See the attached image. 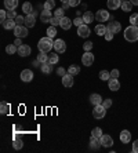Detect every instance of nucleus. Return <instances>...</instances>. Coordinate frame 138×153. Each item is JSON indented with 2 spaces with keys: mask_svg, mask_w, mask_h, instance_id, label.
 I'll list each match as a JSON object with an SVG mask.
<instances>
[{
  "mask_svg": "<svg viewBox=\"0 0 138 153\" xmlns=\"http://www.w3.org/2000/svg\"><path fill=\"white\" fill-rule=\"evenodd\" d=\"M102 106L105 108V109H109L110 106H112V100L110 98H106V100L102 101Z\"/></svg>",
  "mask_w": 138,
  "mask_h": 153,
  "instance_id": "obj_43",
  "label": "nucleus"
},
{
  "mask_svg": "<svg viewBox=\"0 0 138 153\" xmlns=\"http://www.w3.org/2000/svg\"><path fill=\"white\" fill-rule=\"evenodd\" d=\"M65 10L64 8H55V11H54V17H58V18H64Z\"/></svg>",
  "mask_w": 138,
  "mask_h": 153,
  "instance_id": "obj_40",
  "label": "nucleus"
},
{
  "mask_svg": "<svg viewBox=\"0 0 138 153\" xmlns=\"http://www.w3.org/2000/svg\"><path fill=\"white\" fill-rule=\"evenodd\" d=\"M21 80L25 83H29L33 80V72L31 69H24L21 72Z\"/></svg>",
  "mask_w": 138,
  "mask_h": 153,
  "instance_id": "obj_10",
  "label": "nucleus"
},
{
  "mask_svg": "<svg viewBox=\"0 0 138 153\" xmlns=\"http://www.w3.org/2000/svg\"><path fill=\"white\" fill-rule=\"evenodd\" d=\"M108 85H109L110 91H117L120 88V82H119V79H109L108 80Z\"/></svg>",
  "mask_w": 138,
  "mask_h": 153,
  "instance_id": "obj_18",
  "label": "nucleus"
},
{
  "mask_svg": "<svg viewBox=\"0 0 138 153\" xmlns=\"http://www.w3.org/2000/svg\"><path fill=\"white\" fill-rule=\"evenodd\" d=\"M110 18V14H109V11L108 10H98L97 11V14H95V19L97 22H106L108 19Z\"/></svg>",
  "mask_w": 138,
  "mask_h": 153,
  "instance_id": "obj_5",
  "label": "nucleus"
},
{
  "mask_svg": "<svg viewBox=\"0 0 138 153\" xmlns=\"http://www.w3.org/2000/svg\"><path fill=\"white\" fill-rule=\"evenodd\" d=\"M35 24H36V15L33 13L25 17V25H26V28H33Z\"/></svg>",
  "mask_w": 138,
  "mask_h": 153,
  "instance_id": "obj_17",
  "label": "nucleus"
},
{
  "mask_svg": "<svg viewBox=\"0 0 138 153\" xmlns=\"http://www.w3.org/2000/svg\"><path fill=\"white\" fill-rule=\"evenodd\" d=\"M8 111H10V105H8L7 102H1L0 103V113L1 114H7L8 113Z\"/></svg>",
  "mask_w": 138,
  "mask_h": 153,
  "instance_id": "obj_32",
  "label": "nucleus"
},
{
  "mask_svg": "<svg viewBox=\"0 0 138 153\" xmlns=\"http://www.w3.org/2000/svg\"><path fill=\"white\" fill-rule=\"evenodd\" d=\"M32 53V48L28 46V44H22V46L18 47V55L19 57H28Z\"/></svg>",
  "mask_w": 138,
  "mask_h": 153,
  "instance_id": "obj_11",
  "label": "nucleus"
},
{
  "mask_svg": "<svg viewBox=\"0 0 138 153\" xmlns=\"http://www.w3.org/2000/svg\"><path fill=\"white\" fill-rule=\"evenodd\" d=\"M57 36V29H55V26H50L48 29H47V37H50V39H54Z\"/></svg>",
  "mask_w": 138,
  "mask_h": 153,
  "instance_id": "obj_34",
  "label": "nucleus"
},
{
  "mask_svg": "<svg viewBox=\"0 0 138 153\" xmlns=\"http://www.w3.org/2000/svg\"><path fill=\"white\" fill-rule=\"evenodd\" d=\"M14 44L17 47H19V46H22V42H21V37H17V39H15V42H14Z\"/></svg>",
  "mask_w": 138,
  "mask_h": 153,
  "instance_id": "obj_53",
  "label": "nucleus"
},
{
  "mask_svg": "<svg viewBox=\"0 0 138 153\" xmlns=\"http://www.w3.org/2000/svg\"><path fill=\"white\" fill-rule=\"evenodd\" d=\"M131 3H133V6H138V0H130Z\"/></svg>",
  "mask_w": 138,
  "mask_h": 153,
  "instance_id": "obj_55",
  "label": "nucleus"
},
{
  "mask_svg": "<svg viewBox=\"0 0 138 153\" xmlns=\"http://www.w3.org/2000/svg\"><path fill=\"white\" fill-rule=\"evenodd\" d=\"M119 139H120L122 143H130L131 141V132L128 130H123L120 132V135H119Z\"/></svg>",
  "mask_w": 138,
  "mask_h": 153,
  "instance_id": "obj_15",
  "label": "nucleus"
},
{
  "mask_svg": "<svg viewBox=\"0 0 138 153\" xmlns=\"http://www.w3.org/2000/svg\"><path fill=\"white\" fill-rule=\"evenodd\" d=\"M91 137H95V138H101V137H102V130H101L99 127L92 128V131H91Z\"/></svg>",
  "mask_w": 138,
  "mask_h": 153,
  "instance_id": "obj_38",
  "label": "nucleus"
},
{
  "mask_svg": "<svg viewBox=\"0 0 138 153\" xmlns=\"http://www.w3.org/2000/svg\"><path fill=\"white\" fill-rule=\"evenodd\" d=\"M73 24H75V26H81L83 24H84V21H83V17H76L75 18V21H73Z\"/></svg>",
  "mask_w": 138,
  "mask_h": 153,
  "instance_id": "obj_42",
  "label": "nucleus"
},
{
  "mask_svg": "<svg viewBox=\"0 0 138 153\" xmlns=\"http://www.w3.org/2000/svg\"><path fill=\"white\" fill-rule=\"evenodd\" d=\"M120 8L124 11V13H130V11L133 10V3H131L130 0H124V1H122Z\"/></svg>",
  "mask_w": 138,
  "mask_h": 153,
  "instance_id": "obj_24",
  "label": "nucleus"
},
{
  "mask_svg": "<svg viewBox=\"0 0 138 153\" xmlns=\"http://www.w3.org/2000/svg\"><path fill=\"white\" fill-rule=\"evenodd\" d=\"M6 53L10 54V55H13V54L18 53V47L15 46V44H8V46L6 47Z\"/></svg>",
  "mask_w": 138,
  "mask_h": 153,
  "instance_id": "obj_35",
  "label": "nucleus"
},
{
  "mask_svg": "<svg viewBox=\"0 0 138 153\" xmlns=\"http://www.w3.org/2000/svg\"><path fill=\"white\" fill-rule=\"evenodd\" d=\"M106 111H108V109H105V108L102 106V103H101V105H95L94 109H92V117L94 119H104L106 114Z\"/></svg>",
  "mask_w": 138,
  "mask_h": 153,
  "instance_id": "obj_3",
  "label": "nucleus"
},
{
  "mask_svg": "<svg viewBox=\"0 0 138 153\" xmlns=\"http://www.w3.org/2000/svg\"><path fill=\"white\" fill-rule=\"evenodd\" d=\"M90 146H91L92 149H99L101 148V141H99V138H95V137H91L90 138Z\"/></svg>",
  "mask_w": 138,
  "mask_h": 153,
  "instance_id": "obj_25",
  "label": "nucleus"
},
{
  "mask_svg": "<svg viewBox=\"0 0 138 153\" xmlns=\"http://www.w3.org/2000/svg\"><path fill=\"white\" fill-rule=\"evenodd\" d=\"M122 1H124V0H122Z\"/></svg>",
  "mask_w": 138,
  "mask_h": 153,
  "instance_id": "obj_57",
  "label": "nucleus"
},
{
  "mask_svg": "<svg viewBox=\"0 0 138 153\" xmlns=\"http://www.w3.org/2000/svg\"><path fill=\"white\" fill-rule=\"evenodd\" d=\"M4 7L7 10H15L18 7V0H4Z\"/></svg>",
  "mask_w": 138,
  "mask_h": 153,
  "instance_id": "obj_23",
  "label": "nucleus"
},
{
  "mask_svg": "<svg viewBox=\"0 0 138 153\" xmlns=\"http://www.w3.org/2000/svg\"><path fill=\"white\" fill-rule=\"evenodd\" d=\"M22 146H24V142H22L21 139H14V142H13V148H14L15 150L22 149Z\"/></svg>",
  "mask_w": 138,
  "mask_h": 153,
  "instance_id": "obj_39",
  "label": "nucleus"
},
{
  "mask_svg": "<svg viewBox=\"0 0 138 153\" xmlns=\"http://www.w3.org/2000/svg\"><path fill=\"white\" fill-rule=\"evenodd\" d=\"M54 7H55V1H54V0H46V3L43 4V8H44V10H48V11H51Z\"/></svg>",
  "mask_w": 138,
  "mask_h": 153,
  "instance_id": "obj_33",
  "label": "nucleus"
},
{
  "mask_svg": "<svg viewBox=\"0 0 138 153\" xmlns=\"http://www.w3.org/2000/svg\"><path fill=\"white\" fill-rule=\"evenodd\" d=\"M113 36H115L113 32H110V30H106V33H105V36H104V37H105L106 42H110V40L113 39Z\"/></svg>",
  "mask_w": 138,
  "mask_h": 153,
  "instance_id": "obj_45",
  "label": "nucleus"
},
{
  "mask_svg": "<svg viewBox=\"0 0 138 153\" xmlns=\"http://www.w3.org/2000/svg\"><path fill=\"white\" fill-rule=\"evenodd\" d=\"M119 76H120L119 69H112V71H110V79H117Z\"/></svg>",
  "mask_w": 138,
  "mask_h": 153,
  "instance_id": "obj_46",
  "label": "nucleus"
},
{
  "mask_svg": "<svg viewBox=\"0 0 138 153\" xmlns=\"http://www.w3.org/2000/svg\"><path fill=\"white\" fill-rule=\"evenodd\" d=\"M51 18H53V14H51V11H48V10L42 11V14H40V19H42V22H44V24H50Z\"/></svg>",
  "mask_w": 138,
  "mask_h": 153,
  "instance_id": "obj_20",
  "label": "nucleus"
},
{
  "mask_svg": "<svg viewBox=\"0 0 138 153\" xmlns=\"http://www.w3.org/2000/svg\"><path fill=\"white\" fill-rule=\"evenodd\" d=\"M106 30H108V28H106L104 24H98V25L95 26V33L98 36H105Z\"/></svg>",
  "mask_w": 138,
  "mask_h": 153,
  "instance_id": "obj_26",
  "label": "nucleus"
},
{
  "mask_svg": "<svg viewBox=\"0 0 138 153\" xmlns=\"http://www.w3.org/2000/svg\"><path fill=\"white\" fill-rule=\"evenodd\" d=\"M37 48L39 51H43V53H50V51L54 48V42L53 39H50V37H42L39 40V44H37Z\"/></svg>",
  "mask_w": 138,
  "mask_h": 153,
  "instance_id": "obj_2",
  "label": "nucleus"
},
{
  "mask_svg": "<svg viewBox=\"0 0 138 153\" xmlns=\"http://www.w3.org/2000/svg\"><path fill=\"white\" fill-rule=\"evenodd\" d=\"M102 97L99 95V94H91V95H90V102L92 103V105H94V106H95V105H101V103H102Z\"/></svg>",
  "mask_w": 138,
  "mask_h": 153,
  "instance_id": "obj_22",
  "label": "nucleus"
},
{
  "mask_svg": "<svg viewBox=\"0 0 138 153\" xmlns=\"http://www.w3.org/2000/svg\"><path fill=\"white\" fill-rule=\"evenodd\" d=\"M68 3L71 4V7H78L79 4L81 3V0H69Z\"/></svg>",
  "mask_w": 138,
  "mask_h": 153,
  "instance_id": "obj_50",
  "label": "nucleus"
},
{
  "mask_svg": "<svg viewBox=\"0 0 138 153\" xmlns=\"http://www.w3.org/2000/svg\"><path fill=\"white\" fill-rule=\"evenodd\" d=\"M99 141H101V145H102L104 148H112V146H113V138L110 135H108V134H102V137L99 138Z\"/></svg>",
  "mask_w": 138,
  "mask_h": 153,
  "instance_id": "obj_8",
  "label": "nucleus"
},
{
  "mask_svg": "<svg viewBox=\"0 0 138 153\" xmlns=\"http://www.w3.org/2000/svg\"><path fill=\"white\" fill-rule=\"evenodd\" d=\"M15 24H17V25H22V24H25V17H22V15H17V18H15Z\"/></svg>",
  "mask_w": 138,
  "mask_h": 153,
  "instance_id": "obj_48",
  "label": "nucleus"
},
{
  "mask_svg": "<svg viewBox=\"0 0 138 153\" xmlns=\"http://www.w3.org/2000/svg\"><path fill=\"white\" fill-rule=\"evenodd\" d=\"M7 18H13V19H15V18H17V13H15V10H8L7 11Z\"/></svg>",
  "mask_w": 138,
  "mask_h": 153,
  "instance_id": "obj_49",
  "label": "nucleus"
},
{
  "mask_svg": "<svg viewBox=\"0 0 138 153\" xmlns=\"http://www.w3.org/2000/svg\"><path fill=\"white\" fill-rule=\"evenodd\" d=\"M50 24L53 26H58L61 24V18H58V17H53L51 18V21H50Z\"/></svg>",
  "mask_w": 138,
  "mask_h": 153,
  "instance_id": "obj_44",
  "label": "nucleus"
},
{
  "mask_svg": "<svg viewBox=\"0 0 138 153\" xmlns=\"http://www.w3.org/2000/svg\"><path fill=\"white\" fill-rule=\"evenodd\" d=\"M66 73H68V71H65L64 68H58V69H57V75L61 76V77H62V76H65Z\"/></svg>",
  "mask_w": 138,
  "mask_h": 153,
  "instance_id": "obj_51",
  "label": "nucleus"
},
{
  "mask_svg": "<svg viewBox=\"0 0 138 153\" xmlns=\"http://www.w3.org/2000/svg\"><path fill=\"white\" fill-rule=\"evenodd\" d=\"M90 33H91V30H90V28H89V25L87 24H83L81 26H79L78 28V35L80 36V37H89L90 36Z\"/></svg>",
  "mask_w": 138,
  "mask_h": 153,
  "instance_id": "obj_9",
  "label": "nucleus"
},
{
  "mask_svg": "<svg viewBox=\"0 0 138 153\" xmlns=\"http://www.w3.org/2000/svg\"><path fill=\"white\" fill-rule=\"evenodd\" d=\"M61 1H62V3H68V1H69V0H61Z\"/></svg>",
  "mask_w": 138,
  "mask_h": 153,
  "instance_id": "obj_56",
  "label": "nucleus"
},
{
  "mask_svg": "<svg viewBox=\"0 0 138 153\" xmlns=\"http://www.w3.org/2000/svg\"><path fill=\"white\" fill-rule=\"evenodd\" d=\"M73 75H71V73H66L65 76H62V84H64V87H66V88H71L72 85H73Z\"/></svg>",
  "mask_w": 138,
  "mask_h": 153,
  "instance_id": "obj_12",
  "label": "nucleus"
},
{
  "mask_svg": "<svg viewBox=\"0 0 138 153\" xmlns=\"http://www.w3.org/2000/svg\"><path fill=\"white\" fill-rule=\"evenodd\" d=\"M81 64L84 66H91L94 64V54L90 53V51H84L83 57H81Z\"/></svg>",
  "mask_w": 138,
  "mask_h": 153,
  "instance_id": "obj_4",
  "label": "nucleus"
},
{
  "mask_svg": "<svg viewBox=\"0 0 138 153\" xmlns=\"http://www.w3.org/2000/svg\"><path fill=\"white\" fill-rule=\"evenodd\" d=\"M128 22H130V25L138 26V13H134V14H131V15H130V19H128Z\"/></svg>",
  "mask_w": 138,
  "mask_h": 153,
  "instance_id": "obj_37",
  "label": "nucleus"
},
{
  "mask_svg": "<svg viewBox=\"0 0 138 153\" xmlns=\"http://www.w3.org/2000/svg\"><path fill=\"white\" fill-rule=\"evenodd\" d=\"M4 19H7V11L1 10L0 11V21H4Z\"/></svg>",
  "mask_w": 138,
  "mask_h": 153,
  "instance_id": "obj_52",
  "label": "nucleus"
},
{
  "mask_svg": "<svg viewBox=\"0 0 138 153\" xmlns=\"http://www.w3.org/2000/svg\"><path fill=\"white\" fill-rule=\"evenodd\" d=\"M106 6L109 10H119V7L122 6V0H108L106 1Z\"/></svg>",
  "mask_w": 138,
  "mask_h": 153,
  "instance_id": "obj_19",
  "label": "nucleus"
},
{
  "mask_svg": "<svg viewBox=\"0 0 138 153\" xmlns=\"http://www.w3.org/2000/svg\"><path fill=\"white\" fill-rule=\"evenodd\" d=\"M1 26H3L6 30H10V29H14L15 26H17V24H15V19H13V18H7V19L1 21Z\"/></svg>",
  "mask_w": 138,
  "mask_h": 153,
  "instance_id": "obj_13",
  "label": "nucleus"
},
{
  "mask_svg": "<svg viewBox=\"0 0 138 153\" xmlns=\"http://www.w3.org/2000/svg\"><path fill=\"white\" fill-rule=\"evenodd\" d=\"M68 73H71V75L76 76L80 73V66H78V65H71L69 68H68Z\"/></svg>",
  "mask_w": 138,
  "mask_h": 153,
  "instance_id": "obj_30",
  "label": "nucleus"
},
{
  "mask_svg": "<svg viewBox=\"0 0 138 153\" xmlns=\"http://www.w3.org/2000/svg\"><path fill=\"white\" fill-rule=\"evenodd\" d=\"M36 59L39 61L40 64H46V62H48V55H47V53H43V51H40Z\"/></svg>",
  "mask_w": 138,
  "mask_h": 153,
  "instance_id": "obj_29",
  "label": "nucleus"
},
{
  "mask_svg": "<svg viewBox=\"0 0 138 153\" xmlns=\"http://www.w3.org/2000/svg\"><path fill=\"white\" fill-rule=\"evenodd\" d=\"M54 50H55V53L58 54H62L66 51V44H65V42L62 39H57L55 42H54Z\"/></svg>",
  "mask_w": 138,
  "mask_h": 153,
  "instance_id": "obj_6",
  "label": "nucleus"
},
{
  "mask_svg": "<svg viewBox=\"0 0 138 153\" xmlns=\"http://www.w3.org/2000/svg\"><path fill=\"white\" fill-rule=\"evenodd\" d=\"M72 25H73V22H72L71 18H68V17H64V18H61V24L60 26L64 30H69V29L72 28Z\"/></svg>",
  "mask_w": 138,
  "mask_h": 153,
  "instance_id": "obj_16",
  "label": "nucleus"
},
{
  "mask_svg": "<svg viewBox=\"0 0 138 153\" xmlns=\"http://www.w3.org/2000/svg\"><path fill=\"white\" fill-rule=\"evenodd\" d=\"M62 4H64V6H62V8H64V10H66V8L71 7V4H69V3H62Z\"/></svg>",
  "mask_w": 138,
  "mask_h": 153,
  "instance_id": "obj_54",
  "label": "nucleus"
},
{
  "mask_svg": "<svg viewBox=\"0 0 138 153\" xmlns=\"http://www.w3.org/2000/svg\"><path fill=\"white\" fill-rule=\"evenodd\" d=\"M131 152H133V153H138V139H135L134 142L131 143Z\"/></svg>",
  "mask_w": 138,
  "mask_h": 153,
  "instance_id": "obj_47",
  "label": "nucleus"
},
{
  "mask_svg": "<svg viewBox=\"0 0 138 153\" xmlns=\"http://www.w3.org/2000/svg\"><path fill=\"white\" fill-rule=\"evenodd\" d=\"M98 77L102 80V82H108L110 79V72H108V71H101L99 72V75H98Z\"/></svg>",
  "mask_w": 138,
  "mask_h": 153,
  "instance_id": "obj_31",
  "label": "nucleus"
},
{
  "mask_svg": "<svg viewBox=\"0 0 138 153\" xmlns=\"http://www.w3.org/2000/svg\"><path fill=\"white\" fill-rule=\"evenodd\" d=\"M14 35L15 37H26L28 36V28L26 26H22V25H17L14 28Z\"/></svg>",
  "mask_w": 138,
  "mask_h": 153,
  "instance_id": "obj_7",
  "label": "nucleus"
},
{
  "mask_svg": "<svg viewBox=\"0 0 138 153\" xmlns=\"http://www.w3.org/2000/svg\"><path fill=\"white\" fill-rule=\"evenodd\" d=\"M108 30H110V32L113 33H119L122 30V25L119 21H112L108 24Z\"/></svg>",
  "mask_w": 138,
  "mask_h": 153,
  "instance_id": "obj_14",
  "label": "nucleus"
},
{
  "mask_svg": "<svg viewBox=\"0 0 138 153\" xmlns=\"http://www.w3.org/2000/svg\"><path fill=\"white\" fill-rule=\"evenodd\" d=\"M22 11H24L26 15H28V14H32V11H33L32 4L29 3V1H25V3L22 4Z\"/></svg>",
  "mask_w": 138,
  "mask_h": 153,
  "instance_id": "obj_28",
  "label": "nucleus"
},
{
  "mask_svg": "<svg viewBox=\"0 0 138 153\" xmlns=\"http://www.w3.org/2000/svg\"><path fill=\"white\" fill-rule=\"evenodd\" d=\"M51 66H53V65L50 64V62H46V64L40 65V69H42V72L44 75H48V73H51V69H53Z\"/></svg>",
  "mask_w": 138,
  "mask_h": 153,
  "instance_id": "obj_27",
  "label": "nucleus"
},
{
  "mask_svg": "<svg viewBox=\"0 0 138 153\" xmlns=\"http://www.w3.org/2000/svg\"><path fill=\"white\" fill-rule=\"evenodd\" d=\"M124 39L130 43L138 42V26L130 25L124 29Z\"/></svg>",
  "mask_w": 138,
  "mask_h": 153,
  "instance_id": "obj_1",
  "label": "nucleus"
},
{
  "mask_svg": "<svg viewBox=\"0 0 138 153\" xmlns=\"http://www.w3.org/2000/svg\"><path fill=\"white\" fill-rule=\"evenodd\" d=\"M92 46H94V44H92V42L87 40V42L83 44V50H84V51H91L92 50Z\"/></svg>",
  "mask_w": 138,
  "mask_h": 153,
  "instance_id": "obj_41",
  "label": "nucleus"
},
{
  "mask_svg": "<svg viewBox=\"0 0 138 153\" xmlns=\"http://www.w3.org/2000/svg\"><path fill=\"white\" fill-rule=\"evenodd\" d=\"M94 19H95V15L92 14L91 11H84V13H83V21H84V24L89 25V24H91Z\"/></svg>",
  "mask_w": 138,
  "mask_h": 153,
  "instance_id": "obj_21",
  "label": "nucleus"
},
{
  "mask_svg": "<svg viewBox=\"0 0 138 153\" xmlns=\"http://www.w3.org/2000/svg\"><path fill=\"white\" fill-rule=\"evenodd\" d=\"M58 61H60V57H58V53H54V54H51L48 57V62L51 65H55V64H58Z\"/></svg>",
  "mask_w": 138,
  "mask_h": 153,
  "instance_id": "obj_36",
  "label": "nucleus"
}]
</instances>
